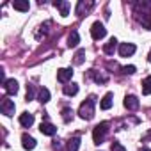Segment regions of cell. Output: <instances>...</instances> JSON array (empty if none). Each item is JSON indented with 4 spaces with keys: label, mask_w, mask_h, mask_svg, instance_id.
<instances>
[{
    "label": "cell",
    "mask_w": 151,
    "mask_h": 151,
    "mask_svg": "<svg viewBox=\"0 0 151 151\" xmlns=\"http://www.w3.org/2000/svg\"><path fill=\"white\" fill-rule=\"evenodd\" d=\"M94 103H96V98L94 96H89L86 101H82V105L78 109V116L82 119H86V121L93 119L94 117Z\"/></svg>",
    "instance_id": "cell-1"
},
{
    "label": "cell",
    "mask_w": 151,
    "mask_h": 151,
    "mask_svg": "<svg viewBox=\"0 0 151 151\" xmlns=\"http://www.w3.org/2000/svg\"><path fill=\"white\" fill-rule=\"evenodd\" d=\"M107 132H109V123H107V121L100 123V124L93 130V140H94V144H101V142L105 140V137H107Z\"/></svg>",
    "instance_id": "cell-2"
},
{
    "label": "cell",
    "mask_w": 151,
    "mask_h": 151,
    "mask_svg": "<svg viewBox=\"0 0 151 151\" xmlns=\"http://www.w3.org/2000/svg\"><path fill=\"white\" fill-rule=\"evenodd\" d=\"M91 36H93V39H96V41L103 39V37L107 36V29L103 27V23L94 22V23H93V27H91Z\"/></svg>",
    "instance_id": "cell-3"
},
{
    "label": "cell",
    "mask_w": 151,
    "mask_h": 151,
    "mask_svg": "<svg viewBox=\"0 0 151 151\" xmlns=\"http://www.w3.org/2000/svg\"><path fill=\"white\" fill-rule=\"evenodd\" d=\"M0 110H2L4 116L11 117L14 114V101L9 100V98H2V101H0Z\"/></svg>",
    "instance_id": "cell-4"
},
{
    "label": "cell",
    "mask_w": 151,
    "mask_h": 151,
    "mask_svg": "<svg viewBox=\"0 0 151 151\" xmlns=\"http://www.w3.org/2000/svg\"><path fill=\"white\" fill-rule=\"evenodd\" d=\"M73 78V71L69 68H60L57 71V80L62 82V84H69V80Z\"/></svg>",
    "instance_id": "cell-5"
},
{
    "label": "cell",
    "mask_w": 151,
    "mask_h": 151,
    "mask_svg": "<svg viewBox=\"0 0 151 151\" xmlns=\"http://www.w3.org/2000/svg\"><path fill=\"white\" fill-rule=\"evenodd\" d=\"M135 45L133 43H121L119 45V55L121 57H130V55H133L135 53Z\"/></svg>",
    "instance_id": "cell-6"
},
{
    "label": "cell",
    "mask_w": 151,
    "mask_h": 151,
    "mask_svg": "<svg viewBox=\"0 0 151 151\" xmlns=\"http://www.w3.org/2000/svg\"><path fill=\"white\" fill-rule=\"evenodd\" d=\"M124 107H126L128 110H137V109H139V100H137V96H133V94L126 96V98H124Z\"/></svg>",
    "instance_id": "cell-7"
},
{
    "label": "cell",
    "mask_w": 151,
    "mask_h": 151,
    "mask_svg": "<svg viewBox=\"0 0 151 151\" xmlns=\"http://www.w3.org/2000/svg\"><path fill=\"white\" fill-rule=\"evenodd\" d=\"M20 124H22L23 128H30V126L34 124V116L29 114V112H23V114L20 116Z\"/></svg>",
    "instance_id": "cell-8"
},
{
    "label": "cell",
    "mask_w": 151,
    "mask_h": 151,
    "mask_svg": "<svg viewBox=\"0 0 151 151\" xmlns=\"http://www.w3.org/2000/svg\"><path fill=\"white\" fill-rule=\"evenodd\" d=\"M22 146L25 147V149H34L36 147V139L34 137H30V135H27V133H23L22 135Z\"/></svg>",
    "instance_id": "cell-9"
},
{
    "label": "cell",
    "mask_w": 151,
    "mask_h": 151,
    "mask_svg": "<svg viewBox=\"0 0 151 151\" xmlns=\"http://www.w3.org/2000/svg\"><path fill=\"white\" fill-rule=\"evenodd\" d=\"M4 89H6L7 94H16V93H18V82H16L14 78H9V80L4 84Z\"/></svg>",
    "instance_id": "cell-10"
},
{
    "label": "cell",
    "mask_w": 151,
    "mask_h": 151,
    "mask_svg": "<svg viewBox=\"0 0 151 151\" xmlns=\"http://www.w3.org/2000/svg\"><path fill=\"white\" fill-rule=\"evenodd\" d=\"M39 132H41L43 135H55V133H57V128H55L52 123H41Z\"/></svg>",
    "instance_id": "cell-11"
},
{
    "label": "cell",
    "mask_w": 151,
    "mask_h": 151,
    "mask_svg": "<svg viewBox=\"0 0 151 151\" xmlns=\"http://www.w3.org/2000/svg\"><path fill=\"white\" fill-rule=\"evenodd\" d=\"M53 7L60 11V16H68V14H69V6H68V2L57 0V2H53Z\"/></svg>",
    "instance_id": "cell-12"
},
{
    "label": "cell",
    "mask_w": 151,
    "mask_h": 151,
    "mask_svg": "<svg viewBox=\"0 0 151 151\" xmlns=\"http://www.w3.org/2000/svg\"><path fill=\"white\" fill-rule=\"evenodd\" d=\"M116 48H117V39H116V37H112V39H109V43H105L103 52H105L107 55H112V53L116 52Z\"/></svg>",
    "instance_id": "cell-13"
},
{
    "label": "cell",
    "mask_w": 151,
    "mask_h": 151,
    "mask_svg": "<svg viewBox=\"0 0 151 151\" xmlns=\"http://www.w3.org/2000/svg\"><path fill=\"white\" fill-rule=\"evenodd\" d=\"M112 98H114V94H112V93H107V94L103 96V100H101V103H100L101 110H109V109L112 107Z\"/></svg>",
    "instance_id": "cell-14"
},
{
    "label": "cell",
    "mask_w": 151,
    "mask_h": 151,
    "mask_svg": "<svg viewBox=\"0 0 151 151\" xmlns=\"http://www.w3.org/2000/svg\"><path fill=\"white\" fill-rule=\"evenodd\" d=\"M78 43H80V36H78L77 30H73V32L69 34V37H68V46L75 48V46H78Z\"/></svg>",
    "instance_id": "cell-15"
},
{
    "label": "cell",
    "mask_w": 151,
    "mask_h": 151,
    "mask_svg": "<svg viewBox=\"0 0 151 151\" xmlns=\"http://www.w3.org/2000/svg\"><path fill=\"white\" fill-rule=\"evenodd\" d=\"M13 7H14L16 11H22V13H25V11H29L30 4L27 2V0H16V2H13Z\"/></svg>",
    "instance_id": "cell-16"
},
{
    "label": "cell",
    "mask_w": 151,
    "mask_h": 151,
    "mask_svg": "<svg viewBox=\"0 0 151 151\" xmlns=\"http://www.w3.org/2000/svg\"><path fill=\"white\" fill-rule=\"evenodd\" d=\"M62 91H64L66 96H75V94L78 93V86H77V84H66V86L62 87Z\"/></svg>",
    "instance_id": "cell-17"
},
{
    "label": "cell",
    "mask_w": 151,
    "mask_h": 151,
    "mask_svg": "<svg viewBox=\"0 0 151 151\" xmlns=\"http://www.w3.org/2000/svg\"><path fill=\"white\" fill-rule=\"evenodd\" d=\"M37 101H39V103H48V101H50V91H48L46 87H41V89H39Z\"/></svg>",
    "instance_id": "cell-18"
},
{
    "label": "cell",
    "mask_w": 151,
    "mask_h": 151,
    "mask_svg": "<svg viewBox=\"0 0 151 151\" xmlns=\"http://www.w3.org/2000/svg\"><path fill=\"white\" fill-rule=\"evenodd\" d=\"M78 147H80V139L78 137H73V139L68 140V146H66L68 151H78Z\"/></svg>",
    "instance_id": "cell-19"
},
{
    "label": "cell",
    "mask_w": 151,
    "mask_h": 151,
    "mask_svg": "<svg viewBox=\"0 0 151 151\" xmlns=\"http://www.w3.org/2000/svg\"><path fill=\"white\" fill-rule=\"evenodd\" d=\"M89 75L94 78V82H98V84H105V82H107V77H105V75H100V73H96L94 69H91Z\"/></svg>",
    "instance_id": "cell-20"
},
{
    "label": "cell",
    "mask_w": 151,
    "mask_h": 151,
    "mask_svg": "<svg viewBox=\"0 0 151 151\" xmlns=\"http://www.w3.org/2000/svg\"><path fill=\"white\" fill-rule=\"evenodd\" d=\"M142 93L144 94H151V77H146L142 80Z\"/></svg>",
    "instance_id": "cell-21"
},
{
    "label": "cell",
    "mask_w": 151,
    "mask_h": 151,
    "mask_svg": "<svg viewBox=\"0 0 151 151\" xmlns=\"http://www.w3.org/2000/svg\"><path fill=\"white\" fill-rule=\"evenodd\" d=\"M91 6H93V4H87V6H86V2H78V4H77V11H75V13H77L78 16H82L84 11H87Z\"/></svg>",
    "instance_id": "cell-22"
},
{
    "label": "cell",
    "mask_w": 151,
    "mask_h": 151,
    "mask_svg": "<svg viewBox=\"0 0 151 151\" xmlns=\"http://www.w3.org/2000/svg\"><path fill=\"white\" fill-rule=\"evenodd\" d=\"M71 119H73V110L68 109V107L62 109V121H64V123H69Z\"/></svg>",
    "instance_id": "cell-23"
},
{
    "label": "cell",
    "mask_w": 151,
    "mask_h": 151,
    "mask_svg": "<svg viewBox=\"0 0 151 151\" xmlns=\"http://www.w3.org/2000/svg\"><path fill=\"white\" fill-rule=\"evenodd\" d=\"M84 55H86V50H78L77 53H75V64H82L84 59H86Z\"/></svg>",
    "instance_id": "cell-24"
},
{
    "label": "cell",
    "mask_w": 151,
    "mask_h": 151,
    "mask_svg": "<svg viewBox=\"0 0 151 151\" xmlns=\"http://www.w3.org/2000/svg\"><path fill=\"white\" fill-rule=\"evenodd\" d=\"M30 100H34V86H27V101H30Z\"/></svg>",
    "instance_id": "cell-25"
},
{
    "label": "cell",
    "mask_w": 151,
    "mask_h": 151,
    "mask_svg": "<svg viewBox=\"0 0 151 151\" xmlns=\"http://www.w3.org/2000/svg\"><path fill=\"white\" fill-rule=\"evenodd\" d=\"M110 151H126V149H124V146H123V144H119V142H112Z\"/></svg>",
    "instance_id": "cell-26"
},
{
    "label": "cell",
    "mask_w": 151,
    "mask_h": 151,
    "mask_svg": "<svg viewBox=\"0 0 151 151\" xmlns=\"http://www.w3.org/2000/svg\"><path fill=\"white\" fill-rule=\"evenodd\" d=\"M121 71H123L124 75H133V73H135V66H124Z\"/></svg>",
    "instance_id": "cell-27"
},
{
    "label": "cell",
    "mask_w": 151,
    "mask_h": 151,
    "mask_svg": "<svg viewBox=\"0 0 151 151\" xmlns=\"http://www.w3.org/2000/svg\"><path fill=\"white\" fill-rule=\"evenodd\" d=\"M139 151H151V149H149V147H140Z\"/></svg>",
    "instance_id": "cell-28"
},
{
    "label": "cell",
    "mask_w": 151,
    "mask_h": 151,
    "mask_svg": "<svg viewBox=\"0 0 151 151\" xmlns=\"http://www.w3.org/2000/svg\"><path fill=\"white\" fill-rule=\"evenodd\" d=\"M147 60L151 62V50H149V53H147Z\"/></svg>",
    "instance_id": "cell-29"
}]
</instances>
